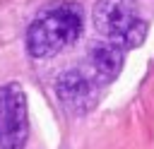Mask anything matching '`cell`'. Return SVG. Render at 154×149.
<instances>
[{"label":"cell","mask_w":154,"mask_h":149,"mask_svg":"<svg viewBox=\"0 0 154 149\" xmlns=\"http://www.w3.org/2000/svg\"><path fill=\"white\" fill-rule=\"evenodd\" d=\"M29 137V111L17 82L0 87V149H22Z\"/></svg>","instance_id":"obj_3"},{"label":"cell","mask_w":154,"mask_h":149,"mask_svg":"<svg viewBox=\"0 0 154 149\" xmlns=\"http://www.w3.org/2000/svg\"><path fill=\"white\" fill-rule=\"evenodd\" d=\"M99 87L101 84L94 79V74H87V72H82L77 67L60 72V77L55 79L58 101L72 115H84L96 106Z\"/></svg>","instance_id":"obj_4"},{"label":"cell","mask_w":154,"mask_h":149,"mask_svg":"<svg viewBox=\"0 0 154 149\" xmlns=\"http://www.w3.org/2000/svg\"><path fill=\"white\" fill-rule=\"evenodd\" d=\"M91 19L96 31L120 48H135L147 36V22L135 0H96Z\"/></svg>","instance_id":"obj_2"},{"label":"cell","mask_w":154,"mask_h":149,"mask_svg":"<svg viewBox=\"0 0 154 149\" xmlns=\"http://www.w3.org/2000/svg\"><path fill=\"white\" fill-rule=\"evenodd\" d=\"M82 34V7L58 0L46 5L26 29V50L31 58H53L72 46Z\"/></svg>","instance_id":"obj_1"},{"label":"cell","mask_w":154,"mask_h":149,"mask_svg":"<svg viewBox=\"0 0 154 149\" xmlns=\"http://www.w3.org/2000/svg\"><path fill=\"white\" fill-rule=\"evenodd\" d=\"M123 50L118 43L113 41H96L89 48V65H91V74L99 84H111L123 67Z\"/></svg>","instance_id":"obj_5"}]
</instances>
